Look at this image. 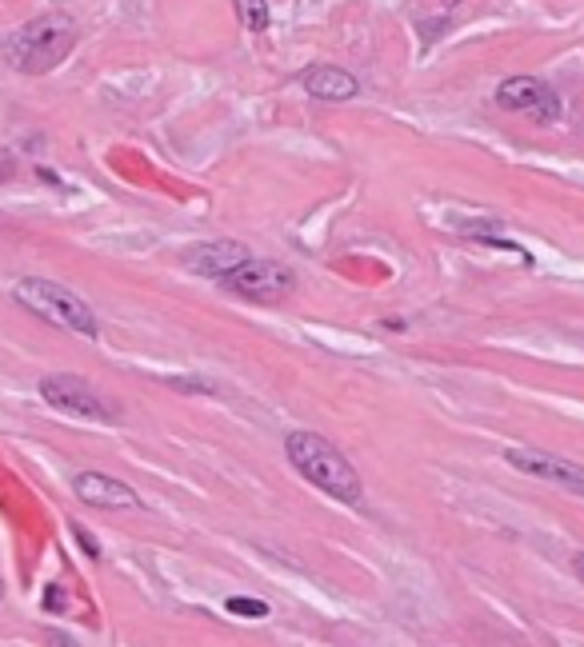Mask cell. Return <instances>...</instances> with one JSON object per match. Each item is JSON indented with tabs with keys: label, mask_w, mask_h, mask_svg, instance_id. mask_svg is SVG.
<instances>
[{
	"label": "cell",
	"mask_w": 584,
	"mask_h": 647,
	"mask_svg": "<svg viewBox=\"0 0 584 647\" xmlns=\"http://www.w3.org/2000/svg\"><path fill=\"white\" fill-rule=\"evenodd\" d=\"M285 452L300 476L309 480V484H316L324 496H333V500L348 503V508L361 503L364 496L361 476H357V468L348 464L345 452L336 444H328L316 432H293L285 440Z\"/></svg>",
	"instance_id": "1"
},
{
	"label": "cell",
	"mask_w": 584,
	"mask_h": 647,
	"mask_svg": "<svg viewBox=\"0 0 584 647\" xmlns=\"http://www.w3.org/2000/svg\"><path fill=\"white\" fill-rule=\"evenodd\" d=\"M76 49V21L69 13H45L37 21H28L25 28H16L9 45H4V57L13 64L16 73L40 76L52 73L57 64Z\"/></svg>",
	"instance_id": "2"
},
{
	"label": "cell",
	"mask_w": 584,
	"mask_h": 647,
	"mask_svg": "<svg viewBox=\"0 0 584 647\" xmlns=\"http://www.w3.org/2000/svg\"><path fill=\"white\" fill-rule=\"evenodd\" d=\"M16 304L28 308L33 316L49 320L57 328L64 332H76V336H97L100 324L92 316V308L73 293V288H61V284L52 281H40V276H28L13 288Z\"/></svg>",
	"instance_id": "3"
},
{
	"label": "cell",
	"mask_w": 584,
	"mask_h": 647,
	"mask_svg": "<svg viewBox=\"0 0 584 647\" xmlns=\"http://www.w3.org/2000/svg\"><path fill=\"white\" fill-rule=\"evenodd\" d=\"M221 284L228 288V293L245 296V300H257V304H276L281 296L293 293L297 276H293V269L276 264V260L249 257L245 264H237V269L228 272Z\"/></svg>",
	"instance_id": "4"
},
{
	"label": "cell",
	"mask_w": 584,
	"mask_h": 647,
	"mask_svg": "<svg viewBox=\"0 0 584 647\" xmlns=\"http://www.w3.org/2000/svg\"><path fill=\"white\" fill-rule=\"evenodd\" d=\"M40 396H45V403H52V408L76 415V420H100V424H112V420H116L112 403L104 400L100 391H92L88 380L69 376V372L40 380Z\"/></svg>",
	"instance_id": "5"
},
{
	"label": "cell",
	"mask_w": 584,
	"mask_h": 647,
	"mask_svg": "<svg viewBox=\"0 0 584 647\" xmlns=\"http://www.w3.org/2000/svg\"><path fill=\"white\" fill-rule=\"evenodd\" d=\"M497 104L509 112H521L536 124H557L560 121V97L545 80L536 76H509L505 85L497 88Z\"/></svg>",
	"instance_id": "6"
},
{
	"label": "cell",
	"mask_w": 584,
	"mask_h": 647,
	"mask_svg": "<svg viewBox=\"0 0 584 647\" xmlns=\"http://www.w3.org/2000/svg\"><path fill=\"white\" fill-rule=\"evenodd\" d=\"M505 460H509V468L524 472V476L557 484V488L572 492V496H584V464H572V460L552 452H536V448H505Z\"/></svg>",
	"instance_id": "7"
},
{
	"label": "cell",
	"mask_w": 584,
	"mask_h": 647,
	"mask_svg": "<svg viewBox=\"0 0 584 647\" xmlns=\"http://www.w3.org/2000/svg\"><path fill=\"white\" fill-rule=\"evenodd\" d=\"M76 500L88 503V508H100V512H140V496L128 488L125 480H112L104 472H80L73 480Z\"/></svg>",
	"instance_id": "8"
},
{
	"label": "cell",
	"mask_w": 584,
	"mask_h": 647,
	"mask_svg": "<svg viewBox=\"0 0 584 647\" xmlns=\"http://www.w3.org/2000/svg\"><path fill=\"white\" fill-rule=\"evenodd\" d=\"M252 252L240 240H209V245H197L185 252V269L197 272V276H209V281H224L228 272L245 264Z\"/></svg>",
	"instance_id": "9"
},
{
	"label": "cell",
	"mask_w": 584,
	"mask_h": 647,
	"mask_svg": "<svg viewBox=\"0 0 584 647\" xmlns=\"http://www.w3.org/2000/svg\"><path fill=\"white\" fill-rule=\"evenodd\" d=\"M300 88H305L309 97L333 100V104L352 100L357 92H361L357 76H348L345 69H333V64H312V69H305V73H300Z\"/></svg>",
	"instance_id": "10"
},
{
	"label": "cell",
	"mask_w": 584,
	"mask_h": 647,
	"mask_svg": "<svg viewBox=\"0 0 584 647\" xmlns=\"http://www.w3.org/2000/svg\"><path fill=\"white\" fill-rule=\"evenodd\" d=\"M237 21L245 33H264L269 28V0H233Z\"/></svg>",
	"instance_id": "11"
},
{
	"label": "cell",
	"mask_w": 584,
	"mask_h": 647,
	"mask_svg": "<svg viewBox=\"0 0 584 647\" xmlns=\"http://www.w3.org/2000/svg\"><path fill=\"white\" fill-rule=\"evenodd\" d=\"M224 611H233L240 620H264V615H269V604H264V599H249V596H233V599H224Z\"/></svg>",
	"instance_id": "12"
},
{
	"label": "cell",
	"mask_w": 584,
	"mask_h": 647,
	"mask_svg": "<svg viewBox=\"0 0 584 647\" xmlns=\"http://www.w3.org/2000/svg\"><path fill=\"white\" fill-rule=\"evenodd\" d=\"M73 536H76V539H80V548H85V556H92V560H97V556H100V548H97V539L88 536V532H85V527H80V524H73Z\"/></svg>",
	"instance_id": "13"
},
{
	"label": "cell",
	"mask_w": 584,
	"mask_h": 647,
	"mask_svg": "<svg viewBox=\"0 0 584 647\" xmlns=\"http://www.w3.org/2000/svg\"><path fill=\"white\" fill-rule=\"evenodd\" d=\"M572 572H576V580L584 584V551H576V556H572Z\"/></svg>",
	"instance_id": "14"
},
{
	"label": "cell",
	"mask_w": 584,
	"mask_h": 647,
	"mask_svg": "<svg viewBox=\"0 0 584 647\" xmlns=\"http://www.w3.org/2000/svg\"><path fill=\"white\" fill-rule=\"evenodd\" d=\"M9 176H13V160L0 152V181H9Z\"/></svg>",
	"instance_id": "15"
},
{
	"label": "cell",
	"mask_w": 584,
	"mask_h": 647,
	"mask_svg": "<svg viewBox=\"0 0 584 647\" xmlns=\"http://www.w3.org/2000/svg\"><path fill=\"white\" fill-rule=\"evenodd\" d=\"M445 4H448V9H457V4H460V0H445Z\"/></svg>",
	"instance_id": "16"
},
{
	"label": "cell",
	"mask_w": 584,
	"mask_h": 647,
	"mask_svg": "<svg viewBox=\"0 0 584 647\" xmlns=\"http://www.w3.org/2000/svg\"><path fill=\"white\" fill-rule=\"evenodd\" d=\"M0 599H4V580H0Z\"/></svg>",
	"instance_id": "17"
}]
</instances>
